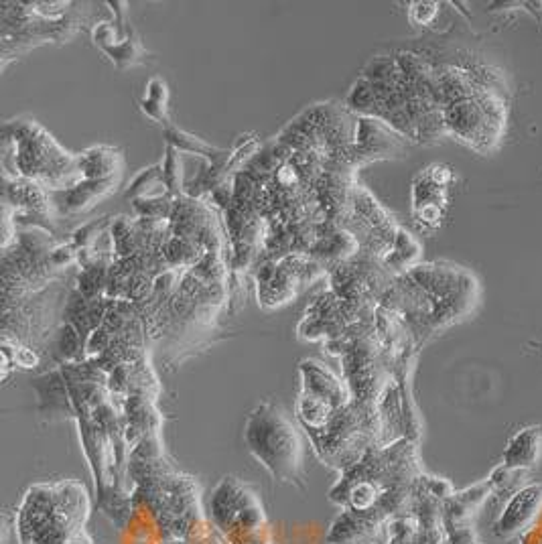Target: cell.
<instances>
[{
	"label": "cell",
	"instance_id": "cell-1",
	"mask_svg": "<svg viewBox=\"0 0 542 544\" xmlns=\"http://www.w3.org/2000/svg\"><path fill=\"white\" fill-rule=\"evenodd\" d=\"M88 492L78 482L33 486L19 510L23 544H72L88 520Z\"/></svg>",
	"mask_w": 542,
	"mask_h": 544
},
{
	"label": "cell",
	"instance_id": "cell-2",
	"mask_svg": "<svg viewBox=\"0 0 542 544\" xmlns=\"http://www.w3.org/2000/svg\"><path fill=\"white\" fill-rule=\"evenodd\" d=\"M447 134L471 147L490 153L498 147L508 124L506 94L480 88L476 94L451 102L443 108Z\"/></svg>",
	"mask_w": 542,
	"mask_h": 544
},
{
	"label": "cell",
	"instance_id": "cell-3",
	"mask_svg": "<svg viewBox=\"0 0 542 544\" xmlns=\"http://www.w3.org/2000/svg\"><path fill=\"white\" fill-rule=\"evenodd\" d=\"M254 457L281 482H295L301 471V443L289 419L275 406H258L246 425Z\"/></svg>",
	"mask_w": 542,
	"mask_h": 544
},
{
	"label": "cell",
	"instance_id": "cell-4",
	"mask_svg": "<svg viewBox=\"0 0 542 544\" xmlns=\"http://www.w3.org/2000/svg\"><path fill=\"white\" fill-rule=\"evenodd\" d=\"M212 514L216 524L230 534L238 530L250 534L264 522L262 504L236 478H226L218 486L212 500Z\"/></svg>",
	"mask_w": 542,
	"mask_h": 544
},
{
	"label": "cell",
	"instance_id": "cell-5",
	"mask_svg": "<svg viewBox=\"0 0 542 544\" xmlns=\"http://www.w3.org/2000/svg\"><path fill=\"white\" fill-rule=\"evenodd\" d=\"M542 510V486L532 484L518 490L496 522V534L510 538L522 532Z\"/></svg>",
	"mask_w": 542,
	"mask_h": 544
},
{
	"label": "cell",
	"instance_id": "cell-6",
	"mask_svg": "<svg viewBox=\"0 0 542 544\" xmlns=\"http://www.w3.org/2000/svg\"><path fill=\"white\" fill-rule=\"evenodd\" d=\"M542 453V427L532 425L520 429L506 445L502 455V465L514 471L532 469Z\"/></svg>",
	"mask_w": 542,
	"mask_h": 544
},
{
	"label": "cell",
	"instance_id": "cell-7",
	"mask_svg": "<svg viewBox=\"0 0 542 544\" xmlns=\"http://www.w3.org/2000/svg\"><path fill=\"white\" fill-rule=\"evenodd\" d=\"M492 11H526L530 13L538 25H542V3H496L494 7H490Z\"/></svg>",
	"mask_w": 542,
	"mask_h": 544
},
{
	"label": "cell",
	"instance_id": "cell-8",
	"mask_svg": "<svg viewBox=\"0 0 542 544\" xmlns=\"http://www.w3.org/2000/svg\"><path fill=\"white\" fill-rule=\"evenodd\" d=\"M437 15V5L435 3H417L413 9V19L419 25H427L433 21V17Z\"/></svg>",
	"mask_w": 542,
	"mask_h": 544
},
{
	"label": "cell",
	"instance_id": "cell-9",
	"mask_svg": "<svg viewBox=\"0 0 542 544\" xmlns=\"http://www.w3.org/2000/svg\"><path fill=\"white\" fill-rule=\"evenodd\" d=\"M72 544H92V540H90V536L86 534V530H80V532L76 534V538L72 540Z\"/></svg>",
	"mask_w": 542,
	"mask_h": 544
}]
</instances>
